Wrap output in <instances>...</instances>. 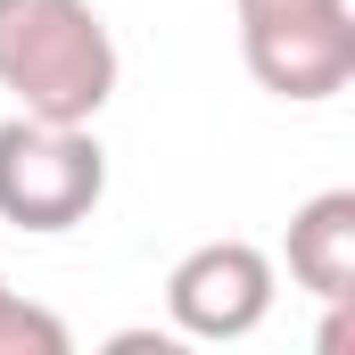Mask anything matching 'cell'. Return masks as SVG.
I'll use <instances>...</instances> for the list:
<instances>
[{
	"label": "cell",
	"instance_id": "6da1fadb",
	"mask_svg": "<svg viewBox=\"0 0 355 355\" xmlns=\"http://www.w3.org/2000/svg\"><path fill=\"white\" fill-rule=\"evenodd\" d=\"M116 33L91 0H0V91L25 116L91 124L116 99Z\"/></svg>",
	"mask_w": 355,
	"mask_h": 355
},
{
	"label": "cell",
	"instance_id": "7a4b0ae2",
	"mask_svg": "<svg viewBox=\"0 0 355 355\" xmlns=\"http://www.w3.org/2000/svg\"><path fill=\"white\" fill-rule=\"evenodd\" d=\"M107 198V149L91 124H50V116H8L0 124V223L17 232H75Z\"/></svg>",
	"mask_w": 355,
	"mask_h": 355
},
{
	"label": "cell",
	"instance_id": "3957f363",
	"mask_svg": "<svg viewBox=\"0 0 355 355\" xmlns=\"http://www.w3.org/2000/svg\"><path fill=\"white\" fill-rule=\"evenodd\" d=\"M240 58H248L257 91L289 99V107H322L355 83V8L347 0H297V8L240 17Z\"/></svg>",
	"mask_w": 355,
	"mask_h": 355
},
{
	"label": "cell",
	"instance_id": "277c9868",
	"mask_svg": "<svg viewBox=\"0 0 355 355\" xmlns=\"http://www.w3.org/2000/svg\"><path fill=\"white\" fill-rule=\"evenodd\" d=\"M166 314H174V339H248L272 314V257L257 240H207L166 272Z\"/></svg>",
	"mask_w": 355,
	"mask_h": 355
},
{
	"label": "cell",
	"instance_id": "5b68a950",
	"mask_svg": "<svg viewBox=\"0 0 355 355\" xmlns=\"http://www.w3.org/2000/svg\"><path fill=\"white\" fill-rule=\"evenodd\" d=\"M289 281L314 289L322 306L355 297V190H314L289 215Z\"/></svg>",
	"mask_w": 355,
	"mask_h": 355
},
{
	"label": "cell",
	"instance_id": "8992f818",
	"mask_svg": "<svg viewBox=\"0 0 355 355\" xmlns=\"http://www.w3.org/2000/svg\"><path fill=\"white\" fill-rule=\"evenodd\" d=\"M0 355H67V322L17 289H0Z\"/></svg>",
	"mask_w": 355,
	"mask_h": 355
},
{
	"label": "cell",
	"instance_id": "52a82bcc",
	"mask_svg": "<svg viewBox=\"0 0 355 355\" xmlns=\"http://www.w3.org/2000/svg\"><path fill=\"white\" fill-rule=\"evenodd\" d=\"M265 8H297V0H240V17H265Z\"/></svg>",
	"mask_w": 355,
	"mask_h": 355
},
{
	"label": "cell",
	"instance_id": "ba28073f",
	"mask_svg": "<svg viewBox=\"0 0 355 355\" xmlns=\"http://www.w3.org/2000/svg\"><path fill=\"white\" fill-rule=\"evenodd\" d=\"M0 289H8V272H0Z\"/></svg>",
	"mask_w": 355,
	"mask_h": 355
}]
</instances>
